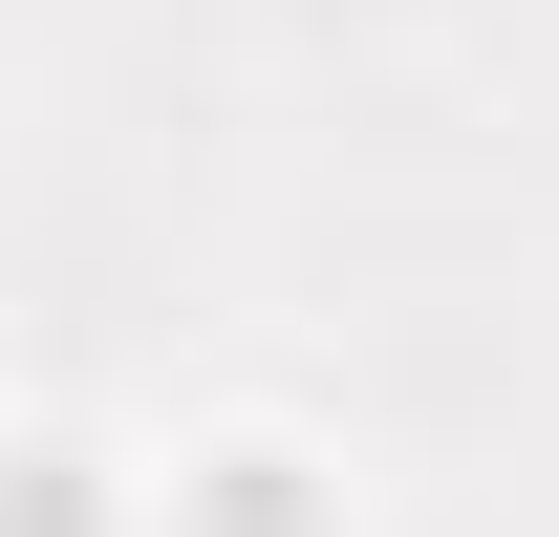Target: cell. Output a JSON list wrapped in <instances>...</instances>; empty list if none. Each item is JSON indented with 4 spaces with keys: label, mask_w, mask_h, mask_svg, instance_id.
<instances>
[{
    "label": "cell",
    "mask_w": 559,
    "mask_h": 537,
    "mask_svg": "<svg viewBox=\"0 0 559 537\" xmlns=\"http://www.w3.org/2000/svg\"><path fill=\"white\" fill-rule=\"evenodd\" d=\"M173 537H323V473L301 452H194L173 473Z\"/></svg>",
    "instance_id": "1"
},
{
    "label": "cell",
    "mask_w": 559,
    "mask_h": 537,
    "mask_svg": "<svg viewBox=\"0 0 559 537\" xmlns=\"http://www.w3.org/2000/svg\"><path fill=\"white\" fill-rule=\"evenodd\" d=\"M0 537H108V473L86 452H0Z\"/></svg>",
    "instance_id": "2"
}]
</instances>
